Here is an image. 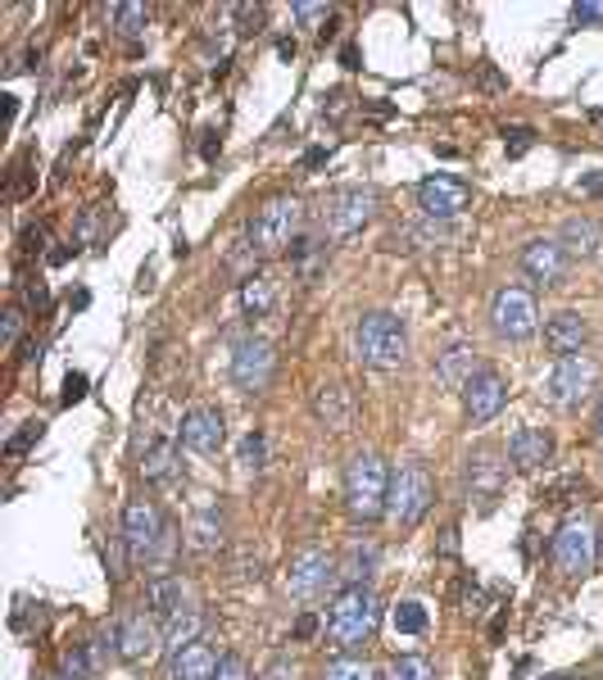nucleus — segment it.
Returning a JSON list of instances; mask_svg holds the SVG:
<instances>
[{
  "mask_svg": "<svg viewBox=\"0 0 603 680\" xmlns=\"http://www.w3.org/2000/svg\"><path fill=\"white\" fill-rule=\"evenodd\" d=\"M295 676H300V667H295V662H273V667L263 671V680H295Z\"/></svg>",
  "mask_w": 603,
  "mask_h": 680,
  "instance_id": "obj_45",
  "label": "nucleus"
},
{
  "mask_svg": "<svg viewBox=\"0 0 603 680\" xmlns=\"http://www.w3.org/2000/svg\"><path fill=\"white\" fill-rule=\"evenodd\" d=\"M142 472L150 486H173L177 482V445L173 440H155L142 458Z\"/></svg>",
  "mask_w": 603,
  "mask_h": 680,
  "instance_id": "obj_29",
  "label": "nucleus"
},
{
  "mask_svg": "<svg viewBox=\"0 0 603 680\" xmlns=\"http://www.w3.org/2000/svg\"><path fill=\"white\" fill-rule=\"evenodd\" d=\"M273 372H278V350L268 346L263 336H245L232 354V381L245 395H259V390L273 386Z\"/></svg>",
  "mask_w": 603,
  "mask_h": 680,
  "instance_id": "obj_10",
  "label": "nucleus"
},
{
  "mask_svg": "<svg viewBox=\"0 0 603 680\" xmlns=\"http://www.w3.org/2000/svg\"><path fill=\"white\" fill-rule=\"evenodd\" d=\"M431 499H436V486H431L427 467H418V463H405V467H399V472H390L386 517H390L395 526H418V522L427 517Z\"/></svg>",
  "mask_w": 603,
  "mask_h": 680,
  "instance_id": "obj_6",
  "label": "nucleus"
},
{
  "mask_svg": "<svg viewBox=\"0 0 603 680\" xmlns=\"http://www.w3.org/2000/svg\"><path fill=\"white\" fill-rule=\"evenodd\" d=\"M599 554H603V531H599Z\"/></svg>",
  "mask_w": 603,
  "mask_h": 680,
  "instance_id": "obj_53",
  "label": "nucleus"
},
{
  "mask_svg": "<svg viewBox=\"0 0 603 680\" xmlns=\"http://www.w3.org/2000/svg\"><path fill=\"white\" fill-rule=\"evenodd\" d=\"M300 232H304V204L295 195H273L250 218L245 241H250L254 254H282V250H291L300 241Z\"/></svg>",
  "mask_w": 603,
  "mask_h": 680,
  "instance_id": "obj_4",
  "label": "nucleus"
},
{
  "mask_svg": "<svg viewBox=\"0 0 603 680\" xmlns=\"http://www.w3.org/2000/svg\"><path fill=\"white\" fill-rule=\"evenodd\" d=\"M567 254H576V259H590V254H599V245H603V232H599V223L594 218H567L563 223V241H558Z\"/></svg>",
  "mask_w": 603,
  "mask_h": 680,
  "instance_id": "obj_28",
  "label": "nucleus"
},
{
  "mask_svg": "<svg viewBox=\"0 0 603 680\" xmlns=\"http://www.w3.org/2000/svg\"><path fill=\"white\" fill-rule=\"evenodd\" d=\"M200 635H205V612L186 608V612H177V618H168V626H164V653L177 658L182 649L200 644Z\"/></svg>",
  "mask_w": 603,
  "mask_h": 680,
  "instance_id": "obj_24",
  "label": "nucleus"
},
{
  "mask_svg": "<svg viewBox=\"0 0 603 680\" xmlns=\"http://www.w3.org/2000/svg\"><path fill=\"white\" fill-rule=\"evenodd\" d=\"M418 204H422V214L436 218V223H440V218H458L467 204H473V186L458 182V177L436 173V177L418 182Z\"/></svg>",
  "mask_w": 603,
  "mask_h": 680,
  "instance_id": "obj_12",
  "label": "nucleus"
},
{
  "mask_svg": "<svg viewBox=\"0 0 603 680\" xmlns=\"http://www.w3.org/2000/svg\"><path fill=\"white\" fill-rule=\"evenodd\" d=\"M87 395V377L82 372H69V377H64V404H78Z\"/></svg>",
  "mask_w": 603,
  "mask_h": 680,
  "instance_id": "obj_43",
  "label": "nucleus"
},
{
  "mask_svg": "<svg viewBox=\"0 0 603 680\" xmlns=\"http://www.w3.org/2000/svg\"><path fill=\"white\" fill-rule=\"evenodd\" d=\"M341 59H346V68H359V50H354V46H346Z\"/></svg>",
  "mask_w": 603,
  "mask_h": 680,
  "instance_id": "obj_50",
  "label": "nucleus"
},
{
  "mask_svg": "<svg viewBox=\"0 0 603 680\" xmlns=\"http://www.w3.org/2000/svg\"><path fill=\"white\" fill-rule=\"evenodd\" d=\"M440 554H445V558L458 554V526H445V535H440Z\"/></svg>",
  "mask_w": 603,
  "mask_h": 680,
  "instance_id": "obj_46",
  "label": "nucleus"
},
{
  "mask_svg": "<svg viewBox=\"0 0 603 680\" xmlns=\"http://www.w3.org/2000/svg\"><path fill=\"white\" fill-rule=\"evenodd\" d=\"M214 671H218V653L205 640L191 644V649H182L168 662V680H214Z\"/></svg>",
  "mask_w": 603,
  "mask_h": 680,
  "instance_id": "obj_23",
  "label": "nucleus"
},
{
  "mask_svg": "<svg viewBox=\"0 0 603 680\" xmlns=\"http://www.w3.org/2000/svg\"><path fill=\"white\" fill-rule=\"evenodd\" d=\"M19 331H23V309L14 304V309H6V331H0V336H6V350L19 346Z\"/></svg>",
  "mask_w": 603,
  "mask_h": 680,
  "instance_id": "obj_39",
  "label": "nucleus"
},
{
  "mask_svg": "<svg viewBox=\"0 0 603 680\" xmlns=\"http://www.w3.org/2000/svg\"><path fill=\"white\" fill-rule=\"evenodd\" d=\"M377 204H381V195L372 186H337L322 200L318 227H322L327 241H350L377 218Z\"/></svg>",
  "mask_w": 603,
  "mask_h": 680,
  "instance_id": "obj_3",
  "label": "nucleus"
},
{
  "mask_svg": "<svg viewBox=\"0 0 603 680\" xmlns=\"http://www.w3.org/2000/svg\"><path fill=\"white\" fill-rule=\"evenodd\" d=\"M109 19H114V28H118L123 37H137V32L146 28L150 14H146V6H132V0H127V6H114V10H109Z\"/></svg>",
  "mask_w": 603,
  "mask_h": 680,
  "instance_id": "obj_34",
  "label": "nucleus"
},
{
  "mask_svg": "<svg viewBox=\"0 0 603 680\" xmlns=\"http://www.w3.org/2000/svg\"><path fill=\"white\" fill-rule=\"evenodd\" d=\"M278 55H282V59H291V55H295V41H291V37H282V41H278Z\"/></svg>",
  "mask_w": 603,
  "mask_h": 680,
  "instance_id": "obj_49",
  "label": "nucleus"
},
{
  "mask_svg": "<svg viewBox=\"0 0 603 680\" xmlns=\"http://www.w3.org/2000/svg\"><path fill=\"white\" fill-rule=\"evenodd\" d=\"M386 680H436V671H431L427 658L405 653V658H395V662L386 667Z\"/></svg>",
  "mask_w": 603,
  "mask_h": 680,
  "instance_id": "obj_32",
  "label": "nucleus"
},
{
  "mask_svg": "<svg viewBox=\"0 0 603 680\" xmlns=\"http://www.w3.org/2000/svg\"><path fill=\"white\" fill-rule=\"evenodd\" d=\"M499 490H504V463H499V454L490 445L477 449V454H467V495H473L482 508H490L499 499Z\"/></svg>",
  "mask_w": 603,
  "mask_h": 680,
  "instance_id": "obj_15",
  "label": "nucleus"
},
{
  "mask_svg": "<svg viewBox=\"0 0 603 680\" xmlns=\"http://www.w3.org/2000/svg\"><path fill=\"white\" fill-rule=\"evenodd\" d=\"M585 340H590V327H585V318H581L576 309H563V313H554V318L545 322V346H549V354H558V359L581 354Z\"/></svg>",
  "mask_w": 603,
  "mask_h": 680,
  "instance_id": "obj_21",
  "label": "nucleus"
},
{
  "mask_svg": "<svg viewBox=\"0 0 603 680\" xmlns=\"http://www.w3.org/2000/svg\"><path fill=\"white\" fill-rule=\"evenodd\" d=\"M522 272L541 286H558L567 272V250L558 241H526L522 245Z\"/></svg>",
  "mask_w": 603,
  "mask_h": 680,
  "instance_id": "obj_17",
  "label": "nucleus"
},
{
  "mask_svg": "<svg viewBox=\"0 0 603 680\" xmlns=\"http://www.w3.org/2000/svg\"><path fill=\"white\" fill-rule=\"evenodd\" d=\"M50 680H64V676H50Z\"/></svg>",
  "mask_w": 603,
  "mask_h": 680,
  "instance_id": "obj_54",
  "label": "nucleus"
},
{
  "mask_svg": "<svg viewBox=\"0 0 603 680\" xmlns=\"http://www.w3.org/2000/svg\"><path fill=\"white\" fill-rule=\"evenodd\" d=\"M581 191H585V195H603V173H590V177H581Z\"/></svg>",
  "mask_w": 603,
  "mask_h": 680,
  "instance_id": "obj_48",
  "label": "nucleus"
},
{
  "mask_svg": "<svg viewBox=\"0 0 603 680\" xmlns=\"http://www.w3.org/2000/svg\"><path fill=\"white\" fill-rule=\"evenodd\" d=\"M594 436H599V445H603V404H599V414H594Z\"/></svg>",
  "mask_w": 603,
  "mask_h": 680,
  "instance_id": "obj_51",
  "label": "nucleus"
},
{
  "mask_svg": "<svg viewBox=\"0 0 603 680\" xmlns=\"http://www.w3.org/2000/svg\"><path fill=\"white\" fill-rule=\"evenodd\" d=\"M545 680H572V676H545Z\"/></svg>",
  "mask_w": 603,
  "mask_h": 680,
  "instance_id": "obj_52",
  "label": "nucleus"
},
{
  "mask_svg": "<svg viewBox=\"0 0 603 680\" xmlns=\"http://www.w3.org/2000/svg\"><path fill=\"white\" fill-rule=\"evenodd\" d=\"M395 631H399V635H422V631H427V608L414 603V599L399 603V608H395Z\"/></svg>",
  "mask_w": 603,
  "mask_h": 680,
  "instance_id": "obj_33",
  "label": "nucleus"
},
{
  "mask_svg": "<svg viewBox=\"0 0 603 680\" xmlns=\"http://www.w3.org/2000/svg\"><path fill=\"white\" fill-rule=\"evenodd\" d=\"M354 350L368 368H405L409 363V331L386 309L363 313L354 322Z\"/></svg>",
  "mask_w": 603,
  "mask_h": 680,
  "instance_id": "obj_2",
  "label": "nucleus"
},
{
  "mask_svg": "<svg viewBox=\"0 0 603 680\" xmlns=\"http://www.w3.org/2000/svg\"><path fill=\"white\" fill-rule=\"evenodd\" d=\"M273 300H278V282H273V272H250L245 286H241V304H245V313L263 318L268 309H273Z\"/></svg>",
  "mask_w": 603,
  "mask_h": 680,
  "instance_id": "obj_30",
  "label": "nucleus"
},
{
  "mask_svg": "<svg viewBox=\"0 0 603 680\" xmlns=\"http://www.w3.org/2000/svg\"><path fill=\"white\" fill-rule=\"evenodd\" d=\"M214 680H250V662H245V658H236V653H223V658H218Z\"/></svg>",
  "mask_w": 603,
  "mask_h": 680,
  "instance_id": "obj_37",
  "label": "nucleus"
},
{
  "mask_svg": "<svg viewBox=\"0 0 603 680\" xmlns=\"http://www.w3.org/2000/svg\"><path fill=\"white\" fill-rule=\"evenodd\" d=\"M191 550L195 554H214L218 544H223V513H218V504H205L195 517H191Z\"/></svg>",
  "mask_w": 603,
  "mask_h": 680,
  "instance_id": "obj_26",
  "label": "nucleus"
},
{
  "mask_svg": "<svg viewBox=\"0 0 603 680\" xmlns=\"http://www.w3.org/2000/svg\"><path fill=\"white\" fill-rule=\"evenodd\" d=\"M327 680H377V671L363 658H341L327 667Z\"/></svg>",
  "mask_w": 603,
  "mask_h": 680,
  "instance_id": "obj_35",
  "label": "nucleus"
},
{
  "mask_svg": "<svg viewBox=\"0 0 603 680\" xmlns=\"http://www.w3.org/2000/svg\"><path fill=\"white\" fill-rule=\"evenodd\" d=\"M337 576H341V572H337V558H331V554H322V550H300V554L291 558V572H286V594L300 599V603H313V599L327 594V585L337 581Z\"/></svg>",
  "mask_w": 603,
  "mask_h": 680,
  "instance_id": "obj_11",
  "label": "nucleus"
},
{
  "mask_svg": "<svg viewBox=\"0 0 603 680\" xmlns=\"http://www.w3.org/2000/svg\"><path fill=\"white\" fill-rule=\"evenodd\" d=\"M504 399H508V386L490 368H482L473 381H467V390H463V408H467V418H473V422H490L504 408Z\"/></svg>",
  "mask_w": 603,
  "mask_h": 680,
  "instance_id": "obj_16",
  "label": "nucleus"
},
{
  "mask_svg": "<svg viewBox=\"0 0 603 680\" xmlns=\"http://www.w3.org/2000/svg\"><path fill=\"white\" fill-rule=\"evenodd\" d=\"M291 263H295V278L309 286V282H318L322 272H327V241L322 236H300L295 245H291Z\"/></svg>",
  "mask_w": 603,
  "mask_h": 680,
  "instance_id": "obj_25",
  "label": "nucleus"
},
{
  "mask_svg": "<svg viewBox=\"0 0 603 680\" xmlns=\"http://www.w3.org/2000/svg\"><path fill=\"white\" fill-rule=\"evenodd\" d=\"M123 540H127L132 558H155L168 544V526H164V517L150 499H132L123 508Z\"/></svg>",
  "mask_w": 603,
  "mask_h": 680,
  "instance_id": "obj_8",
  "label": "nucleus"
},
{
  "mask_svg": "<svg viewBox=\"0 0 603 680\" xmlns=\"http://www.w3.org/2000/svg\"><path fill=\"white\" fill-rule=\"evenodd\" d=\"M549 454H554V440H549L545 431H535V427H517V431L508 436V458H513V467H522V472L545 467Z\"/></svg>",
  "mask_w": 603,
  "mask_h": 680,
  "instance_id": "obj_22",
  "label": "nucleus"
},
{
  "mask_svg": "<svg viewBox=\"0 0 603 680\" xmlns=\"http://www.w3.org/2000/svg\"><path fill=\"white\" fill-rule=\"evenodd\" d=\"M541 322V309H535V295L526 286H504L495 291L490 300V327L504 336V340H526Z\"/></svg>",
  "mask_w": 603,
  "mask_h": 680,
  "instance_id": "obj_9",
  "label": "nucleus"
},
{
  "mask_svg": "<svg viewBox=\"0 0 603 680\" xmlns=\"http://www.w3.org/2000/svg\"><path fill=\"white\" fill-rule=\"evenodd\" d=\"M127 558H132V550H127L123 531H118V535H109V544H105V563H109V576H114V581H123V576H127Z\"/></svg>",
  "mask_w": 603,
  "mask_h": 680,
  "instance_id": "obj_36",
  "label": "nucleus"
},
{
  "mask_svg": "<svg viewBox=\"0 0 603 680\" xmlns=\"http://www.w3.org/2000/svg\"><path fill=\"white\" fill-rule=\"evenodd\" d=\"M164 649V635L155 626V618H146V612H132V618L118 626V653L123 662H146Z\"/></svg>",
  "mask_w": 603,
  "mask_h": 680,
  "instance_id": "obj_18",
  "label": "nucleus"
},
{
  "mask_svg": "<svg viewBox=\"0 0 603 680\" xmlns=\"http://www.w3.org/2000/svg\"><path fill=\"white\" fill-rule=\"evenodd\" d=\"M146 603H150V612H159V618L168 622V618H177V612H186V585L177 576H155L146 585Z\"/></svg>",
  "mask_w": 603,
  "mask_h": 680,
  "instance_id": "obj_27",
  "label": "nucleus"
},
{
  "mask_svg": "<svg viewBox=\"0 0 603 680\" xmlns=\"http://www.w3.org/2000/svg\"><path fill=\"white\" fill-rule=\"evenodd\" d=\"M381 622V603L368 585H346L337 599H331V612H327V640L331 649H363L372 640Z\"/></svg>",
  "mask_w": 603,
  "mask_h": 680,
  "instance_id": "obj_1",
  "label": "nucleus"
},
{
  "mask_svg": "<svg viewBox=\"0 0 603 680\" xmlns=\"http://www.w3.org/2000/svg\"><path fill=\"white\" fill-rule=\"evenodd\" d=\"M594 550H599V535H594V526L585 522V517H567L563 526H558V535H554V567L563 572V576H585L590 567H594Z\"/></svg>",
  "mask_w": 603,
  "mask_h": 680,
  "instance_id": "obj_7",
  "label": "nucleus"
},
{
  "mask_svg": "<svg viewBox=\"0 0 603 680\" xmlns=\"http://www.w3.org/2000/svg\"><path fill=\"white\" fill-rule=\"evenodd\" d=\"M377 558H381V550L377 544H354V550L337 563V572H341V581L346 585H368V576H372V567H377Z\"/></svg>",
  "mask_w": 603,
  "mask_h": 680,
  "instance_id": "obj_31",
  "label": "nucleus"
},
{
  "mask_svg": "<svg viewBox=\"0 0 603 680\" xmlns=\"http://www.w3.org/2000/svg\"><path fill=\"white\" fill-rule=\"evenodd\" d=\"M390 495V472L377 454H354L346 463V508L354 522H377L386 513Z\"/></svg>",
  "mask_w": 603,
  "mask_h": 680,
  "instance_id": "obj_5",
  "label": "nucleus"
},
{
  "mask_svg": "<svg viewBox=\"0 0 603 680\" xmlns=\"http://www.w3.org/2000/svg\"><path fill=\"white\" fill-rule=\"evenodd\" d=\"M482 368H477V350L467 346V340H454V346H445L436 354V381L445 390H467V381H473Z\"/></svg>",
  "mask_w": 603,
  "mask_h": 680,
  "instance_id": "obj_20",
  "label": "nucleus"
},
{
  "mask_svg": "<svg viewBox=\"0 0 603 680\" xmlns=\"http://www.w3.org/2000/svg\"><path fill=\"white\" fill-rule=\"evenodd\" d=\"M313 418L327 431H350V422H354V399H350V390L341 381H322L313 390Z\"/></svg>",
  "mask_w": 603,
  "mask_h": 680,
  "instance_id": "obj_19",
  "label": "nucleus"
},
{
  "mask_svg": "<svg viewBox=\"0 0 603 680\" xmlns=\"http://www.w3.org/2000/svg\"><path fill=\"white\" fill-rule=\"evenodd\" d=\"M241 463H245V467H263V436H259V431H250V436L241 440Z\"/></svg>",
  "mask_w": 603,
  "mask_h": 680,
  "instance_id": "obj_38",
  "label": "nucleus"
},
{
  "mask_svg": "<svg viewBox=\"0 0 603 680\" xmlns=\"http://www.w3.org/2000/svg\"><path fill=\"white\" fill-rule=\"evenodd\" d=\"M531 127H504V142H508V155H522L526 146H531Z\"/></svg>",
  "mask_w": 603,
  "mask_h": 680,
  "instance_id": "obj_41",
  "label": "nucleus"
},
{
  "mask_svg": "<svg viewBox=\"0 0 603 680\" xmlns=\"http://www.w3.org/2000/svg\"><path fill=\"white\" fill-rule=\"evenodd\" d=\"M313 631H318V618H313V612H304V618L295 622V640H309Z\"/></svg>",
  "mask_w": 603,
  "mask_h": 680,
  "instance_id": "obj_47",
  "label": "nucleus"
},
{
  "mask_svg": "<svg viewBox=\"0 0 603 680\" xmlns=\"http://www.w3.org/2000/svg\"><path fill=\"white\" fill-rule=\"evenodd\" d=\"M295 19H300L304 28H313V23L327 19V6H295Z\"/></svg>",
  "mask_w": 603,
  "mask_h": 680,
  "instance_id": "obj_44",
  "label": "nucleus"
},
{
  "mask_svg": "<svg viewBox=\"0 0 603 680\" xmlns=\"http://www.w3.org/2000/svg\"><path fill=\"white\" fill-rule=\"evenodd\" d=\"M572 19L576 23H603V6L599 0H581V6H572Z\"/></svg>",
  "mask_w": 603,
  "mask_h": 680,
  "instance_id": "obj_42",
  "label": "nucleus"
},
{
  "mask_svg": "<svg viewBox=\"0 0 603 680\" xmlns=\"http://www.w3.org/2000/svg\"><path fill=\"white\" fill-rule=\"evenodd\" d=\"M223 440H227V422H223L218 408L200 404V408H191V414L182 418V445L186 449H195V454H218Z\"/></svg>",
  "mask_w": 603,
  "mask_h": 680,
  "instance_id": "obj_14",
  "label": "nucleus"
},
{
  "mask_svg": "<svg viewBox=\"0 0 603 680\" xmlns=\"http://www.w3.org/2000/svg\"><path fill=\"white\" fill-rule=\"evenodd\" d=\"M599 381V363L590 354H572V359H558L554 372H549V399L554 404H581Z\"/></svg>",
  "mask_w": 603,
  "mask_h": 680,
  "instance_id": "obj_13",
  "label": "nucleus"
},
{
  "mask_svg": "<svg viewBox=\"0 0 603 680\" xmlns=\"http://www.w3.org/2000/svg\"><path fill=\"white\" fill-rule=\"evenodd\" d=\"M41 427H46V422H23V431H19V436H14L6 449H10V454H23L32 440H41Z\"/></svg>",
  "mask_w": 603,
  "mask_h": 680,
  "instance_id": "obj_40",
  "label": "nucleus"
}]
</instances>
